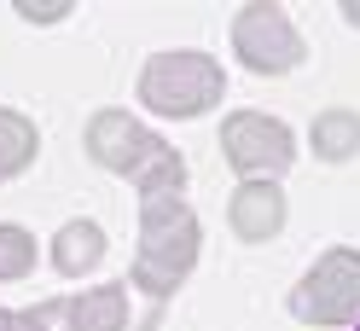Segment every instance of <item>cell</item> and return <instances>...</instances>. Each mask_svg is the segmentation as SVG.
Returning a JSON list of instances; mask_svg holds the SVG:
<instances>
[{
    "mask_svg": "<svg viewBox=\"0 0 360 331\" xmlns=\"http://www.w3.org/2000/svg\"><path fill=\"white\" fill-rule=\"evenodd\" d=\"M343 24H354V30H360V0H343Z\"/></svg>",
    "mask_w": 360,
    "mask_h": 331,
    "instance_id": "2e32d148",
    "label": "cell"
},
{
    "mask_svg": "<svg viewBox=\"0 0 360 331\" xmlns=\"http://www.w3.org/2000/svg\"><path fill=\"white\" fill-rule=\"evenodd\" d=\"M30 314H35V331H82V325H76V302H70V297H47V302H35Z\"/></svg>",
    "mask_w": 360,
    "mask_h": 331,
    "instance_id": "4fadbf2b",
    "label": "cell"
},
{
    "mask_svg": "<svg viewBox=\"0 0 360 331\" xmlns=\"http://www.w3.org/2000/svg\"><path fill=\"white\" fill-rule=\"evenodd\" d=\"M308 145H314V157H320V163L360 157V117H354V110H320L314 128H308Z\"/></svg>",
    "mask_w": 360,
    "mask_h": 331,
    "instance_id": "30bf717a",
    "label": "cell"
},
{
    "mask_svg": "<svg viewBox=\"0 0 360 331\" xmlns=\"http://www.w3.org/2000/svg\"><path fill=\"white\" fill-rule=\"evenodd\" d=\"M151 145H157V134L146 122H134V110L105 105V110L87 117V157L99 169H110V174H122V181H134V169L146 163Z\"/></svg>",
    "mask_w": 360,
    "mask_h": 331,
    "instance_id": "8992f818",
    "label": "cell"
},
{
    "mask_svg": "<svg viewBox=\"0 0 360 331\" xmlns=\"http://www.w3.org/2000/svg\"><path fill=\"white\" fill-rule=\"evenodd\" d=\"M227 227L244 245H267L285 233V186L279 181H244L227 204Z\"/></svg>",
    "mask_w": 360,
    "mask_h": 331,
    "instance_id": "52a82bcc",
    "label": "cell"
},
{
    "mask_svg": "<svg viewBox=\"0 0 360 331\" xmlns=\"http://www.w3.org/2000/svg\"><path fill=\"white\" fill-rule=\"evenodd\" d=\"M0 331H35V314L30 308H0Z\"/></svg>",
    "mask_w": 360,
    "mask_h": 331,
    "instance_id": "9a60e30c",
    "label": "cell"
},
{
    "mask_svg": "<svg viewBox=\"0 0 360 331\" xmlns=\"http://www.w3.org/2000/svg\"><path fill=\"white\" fill-rule=\"evenodd\" d=\"M70 302H76V325H82V331H151L146 320H134L122 279L94 285V291H82V297H70Z\"/></svg>",
    "mask_w": 360,
    "mask_h": 331,
    "instance_id": "ba28073f",
    "label": "cell"
},
{
    "mask_svg": "<svg viewBox=\"0 0 360 331\" xmlns=\"http://www.w3.org/2000/svg\"><path fill=\"white\" fill-rule=\"evenodd\" d=\"M233 53H238V64L250 76H290V70H302L308 41L297 35L285 6L250 0V6H238V18H233Z\"/></svg>",
    "mask_w": 360,
    "mask_h": 331,
    "instance_id": "277c9868",
    "label": "cell"
},
{
    "mask_svg": "<svg viewBox=\"0 0 360 331\" xmlns=\"http://www.w3.org/2000/svg\"><path fill=\"white\" fill-rule=\"evenodd\" d=\"M198 250H204V227L186 197H146L140 204V250H134V285L163 308L180 285L192 279Z\"/></svg>",
    "mask_w": 360,
    "mask_h": 331,
    "instance_id": "6da1fadb",
    "label": "cell"
},
{
    "mask_svg": "<svg viewBox=\"0 0 360 331\" xmlns=\"http://www.w3.org/2000/svg\"><path fill=\"white\" fill-rule=\"evenodd\" d=\"M285 308L297 325H354L360 320V250L354 245L320 250V261L297 279Z\"/></svg>",
    "mask_w": 360,
    "mask_h": 331,
    "instance_id": "3957f363",
    "label": "cell"
},
{
    "mask_svg": "<svg viewBox=\"0 0 360 331\" xmlns=\"http://www.w3.org/2000/svg\"><path fill=\"white\" fill-rule=\"evenodd\" d=\"M53 273H70V279H82L87 268H99L105 261V227L99 221H87V215H76V221H64V227L53 233Z\"/></svg>",
    "mask_w": 360,
    "mask_h": 331,
    "instance_id": "9c48e42d",
    "label": "cell"
},
{
    "mask_svg": "<svg viewBox=\"0 0 360 331\" xmlns=\"http://www.w3.org/2000/svg\"><path fill=\"white\" fill-rule=\"evenodd\" d=\"M41 151V128L24 117V110L0 105V181H12V174H24Z\"/></svg>",
    "mask_w": 360,
    "mask_h": 331,
    "instance_id": "8fae6325",
    "label": "cell"
},
{
    "mask_svg": "<svg viewBox=\"0 0 360 331\" xmlns=\"http://www.w3.org/2000/svg\"><path fill=\"white\" fill-rule=\"evenodd\" d=\"M35 268V238L24 227H12V221H0V285L24 279Z\"/></svg>",
    "mask_w": 360,
    "mask_h": 331,
    "instance_id": "7c38bea8",
    "label": "cell"
},
{
    "mask_svg": "<svg viewBox=\"0 0 360 331\" xmlns=\"http://www.w3.org/2000/svg\"><path fill=\"white\" fill-rule=\"evenodd\" d=\"M227 93V70L198 53V47H174V53H151L146 70H140V105L151 117H169V122H192L204 110L221 105Z\"/></svg>",
    "mask_w": 360,
    "mask_h": 331,
    "instance_id": "7a4b0ae2",
    "label": "cell"
},
{
    "mask_svg": "<svg viewBox=\"0 0 360 331\" xmlns=\"http://www.w3.org/2000/svg\"><path fill=\"white\" fill-rule=\"evenodd\" d=\"M18 18H30V24H58V18H70V6H64V0H47V6L24 0V6H18Z\"/></svg>",
    "mask_w": 360,
    "mask_h": 331,
    "instance_id": "5bb4252c",
    "label": "cell"
},
{
    "mask_svg": "<svg viewBox=\"0 0 360 331\" xmlns=\"http://www.w3.org/2000/svg\"><path fill=\"white\" fill-rule=\"evenodd\" d=\"M221 157H227L244 181H279L290 174L297 163V134L267 117V110H233L227 122H221Z\"/></svg>",
    "mask_w": 360,
    "mask_h": 331,
    "instance_id": "5b68a950",
    "label": "cell"
},
{
    "mask_svg": "<svg viewBox=\"0 0 360 331\" xmlns=\"http://www.w3.org/2000/svg\"><path fill=\"white\" fill-rule=\"evenodd\" d=\"M354 331H360V320H354Z\"/></svg>",
    "mask_w": 360,
    "mask_h": 331,
    "instance_id": "e0dca14e",
    "label": "cell"
}]
</instances>
